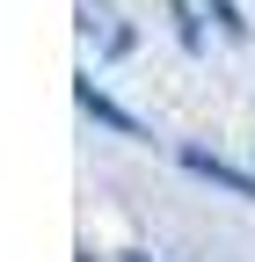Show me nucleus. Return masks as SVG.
I'll use <instances>...</instances> for the list:
<instances>
[{
  "label": "nucleus",
  "instance_id": "nucleus-1",
  "mask_svg": "<svg viewBox=\"0 0 255 262\" xmlns=\"http://www.w3.org/2000/svg\"><path fill=\"white\" fill-rule=\"evenodd\" d=\"M175 15H182V37L189 44H204V22H219V29H226V37H241V15H233V0H175Z\"/></svg>",
  "mask_w": 255,
  "mask_h": 262
},
{
  "label": "nucleus",
  "instance_id": "nucleus-2",
  "mask_svg": "<svg viewBox=\"0 0 255 262\" xmlns=\"http://www.w3.org/2000/svg\"><path fill=\"white\" fill-rule=\"evenodd\" d=\"M182 168H197V175H211V182H226L233 196H255V182H248V175H233V168H219L211 153H182Z\"/></svg>",
  "mask_w": 255,
  "mask_h": 262
},
{
  "label": "nucleus",
  "instance_id": "nucleus-3",
  "mask_svg": "<svg viewBox=\"0 0 255 262\" xmlns=\"http://www.w3.org/2000/svg\"><path fill=\"white\" fill-rule=\"evenodd\" d=\"M80 110H88V117H102V124H117V131H139L117 102H102V95H95V80H80Z\"/></svg>",
  "mask_w": 255,
  "mask_h": 262
}]
</instances>
